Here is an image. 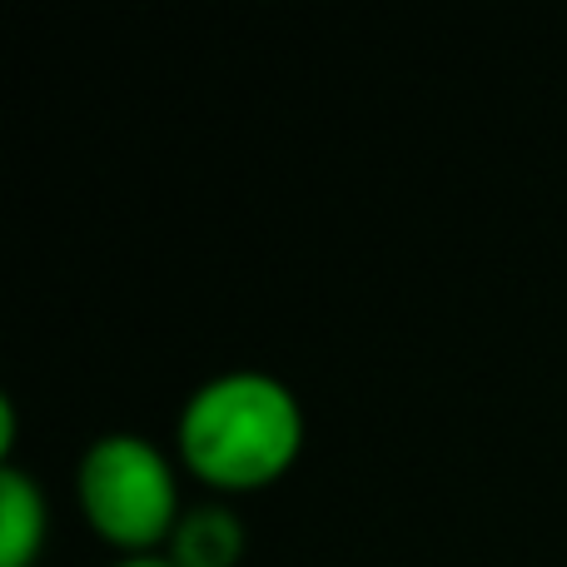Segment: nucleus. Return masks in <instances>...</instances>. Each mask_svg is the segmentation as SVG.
I'll return each instance as SVG.
<instances>
[{"mask_svg":"<svg viewBox=\"0 0 567 567\" xmlns=\"http://www.w3.org/2000/svg\"><path fill=\"white\" fill-rule=\"evenodd\" d=\"M45 493L20 463H0V567H35L45 553Z\"/></svg>","mask_w":567,"mask_h":567,"instance_id":"3","label":"nucleus"},{"mask_svg":"<svg viewBox=\"0 0 567 567\" xmlns=\"http://www.w3.org/2000/svg\"><path fill=\"white\" fill-rule=\"evenodd\" d=\"M303 403L265 369L205 379L175 419V449L189 478L209 493L245 498L275 488L303 453Z\"/></svg>","mask_w":567,"mask_h":567,"instance_id":"1","label":"nucleus"},{"mask_svg":"<svg viewBox=\"0 0 567 567\" xmlns=\"http://www.w3.org/2000/svg\"><path fill=\"white\" fill-rule=\"evenodd\" d=\"M75 503L120 558L165 553L185 518L175 463L145 433H100L75 463Z\"/></svg>","mask_w":567,"mask_h":567,"instance_id":"2","label":"nucleus"},{"mask_svg":"<svg viewBox=\"0 0 567 567\" xmlns=\"http://www.w3.org/2000/svg\"><path fill=\"white\" fill-rule=\"evenodd\" d=\"M245 543V523L225 503H199V508H185L165 558L175 567H239Z\"/></svg>","mask_w":567,"mask_h":567,"instance_id":"4","label":"nucleus"},{"mask_svg":"<svg viewBox=\"0 0 567 567\" xmlns=\"http://www.w3.org/2000/svg\"><path fill=\"white\" fill-rule=\"evenodd\" d=\"M110 567H175V563H169L165 553H150V558H115Z\"/></svg>","mask_w":567,"mask_h":567,"instance_id":"5","label":"nucleus"}]
</instances>
